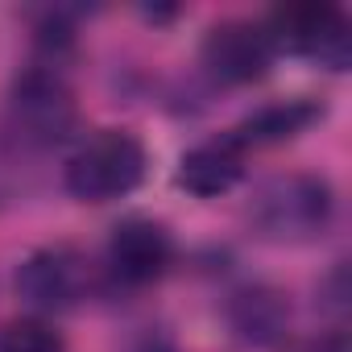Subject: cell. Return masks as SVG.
I'll return each instance as SVG.
<instances>
[{
	"label": "cell",
	"instance_id": "4",
	"mask_svg": "<svg viewBox=\"0 0 352 352\" xmlns=\"http://www.w3.org/2000/svg\"><path fill=\"white\" fill-rule=\"evenodd\" d=\"M13 282H17L21 302L34 315H58V311L87 302L104 286V274L75 245H42L17 265Z\"/></svg>",
	"mask_w": 352,
	"mask_h": 352
},
{
	"label": "cell",
	"instance_id": "3",
	"mask_svg": "<svg viewBox=\"0 0 352 352\" xmlns=\"http://www.w3.org/2000/svg\"><path fill=\"white\" fill-rule=\"evenodd\" d=\"M149 153L129 129H100L75 145L63 166V187L79 204H112L145 183Z\"/></svg>",
	"mask_w": 352,
	"mask_h": 352
},
{
	"label": "cell",
	"instance_id": "11",
	"mask_svg": "<svg viewBox=\"0 0 352 352\" xmlns=\"http://www.w3.org/2000/svg\"><path fill=\"white\" fill-rule=\"evenodd\" d=\"M0 352H67V340L46 315H21L0 327Z\"/></svg>",
	"mask_w": 352,
	"mask_h": 352
},
{
	"label": "cell",
	"instance_id": "12",
	"mask_svg": "<svg viewBox=\"0 0 352 352\" xmlns=\"http://www.w3.org/2000/svg\"><path fill=\"white\" fill-rule=\"evenodd\" d=\"M290 352H352V348H348V336H344V331H323V336H315V340L294 344Z\"/></svg>",
	"mask_w": 352,
	"mask_h": 352
},
{
	"label": "cell",
	"instance_id": "7",
	"mask_svg": "<svg viewBox=\"0 0 352 352\" xmlns=\"http://www.w3.org/2000/svg\"><path fill=\"white\" fill-rule=\"evenodd\" d=\"M274 58H278V50H274V38L265 34V25L245 21V17L212 25L199 46L204 75L216 87H249L270 75Z\"/></svg>",
	"mask_w": 352,
	"mask_h": 352
},
{
	"label": "cell",
	"instance_id": "6",
	"mask_svg": "<svg viewBox=\"0 0 352 352\" xmlns=\"http://www.w3.org/2000/svg\"><path fill=\"white\" fill-rule=\"evenodd\" d=\"M170 265H174L170 228L149 216H129L112 228L100 274H104V286L112 290H145L162 282Z\"/></svg>",
	"mask_w": 352,
	"mask_h": 352
},
{
	"label": "cell",
	"instance_id": "5",
	"mask_svg": "<svg viewBox=\"0 0 352 352\" xmlns=\"http://www.w3.org/2000/svg\"><path fill=\"white\" fill-rule=\"evenodd\" d=\"M261 25L278 54H294L327 71H348L352 63V21L336 5H282Z\"/></svg>",
	"mask_w": 352,
	"mask_h": 352
},
{
	"label": "cell",
	"instance_id": "10",
	"mask_svg": "<svg viewBox=\"0 0 352 352\" xmlns=\"http://www.w3.org/2000/svg\"><path fill=\"white\" fill-rule=\"evenodd\" d=\"M327 116V108L311 96H298V100H274V104H261L257 112H249L245 120H236L228 129V137L245 149V153H257V149H274V145H286L294 137H302L311 124H319Z\"/></svg>",
	"mask_w": 352,
	"mask_h": 352
},
{
	"label": "cell",
	"instance_id": "9",
	"mask_svg": "<svg viewBox=\"0 0 352 352\" xmlns=\"http://www.w3.org/2000/svg\"><path fill=\"white\" fill-rule=\"evenodd\" d=\"M224 319H228V327L241 344L270 348V344L286 340V331H290V298L278 286L253 282V286H241V290L228 294Z\"/></svg>",
	"mask_w": 352,
	"mask_h": 352
},
{
	"label": "cell",
	"instance_id": "2",
	"mask_svg": "<svg viewBox=\"0 0 352 352\" xmlns=\"http://www.w3.org/2000/svg\"><path fill=\"white\" fill-rule=\"evenodd\" d=\"M336 220V191L319 174H274L249 204V228L270 245H311Z\"/></svg>",
	"mask_w": 352,
	"mask_h": 352
},
{
	"label": "cell",
	"instance_id": "13",
	"mask_svg": "<svg viewBox=\"0 0 352 352\" xmlns=\"http://www.w3.org/2000/svg\"><path fill=\"white\" fill-rule=\"evenodd\" d=\"M0 199H5V183H0Z\"/></svg>",
	"mask_w": 352,
	"mask_h": 352
},
{
	"label": "cell",
	"instance_id": "8",
	"mask_svg": "<svg viewBox=\"0 0 352 352\" xmlns=\"http://www.w3.org/2000/svg\"><path fill=\"white\" fill-rule=\"evenodd\" d=\"M245 162H249V153L224 129V133L191 145L183 153L179 174H174V179H179V187L187 195H195V199H216V195H228L245 179Z\"/></svg>",
	"mask_w": 352,
	"mask_h": 352
},
{
	"label": "cell",
	"instance_id": "1",
	"mask_svg": "<svg viewBox=\"0 0 352 352\" xmlns=\"http://www.w3.org/2000/svg\"><path fill=\"white\" fill-rule=\"evenodd\" d=\"M5 129H9L13 145L30 149V153L58 149L79 133V104H75V91L67 83L63 63L38 58L13 79Z\"/></svg>",
	"mask_w": 352,
	"mask_h": 352
}]
</instances>
